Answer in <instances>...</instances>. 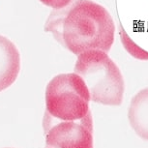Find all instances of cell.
<instances>
[{
    "label": "cell",
    "instance_id": "6da1fadb",
    "mask_svg": "<svg viewBox=\"0 0 148 148\" xmlns=\"http://www.w3.org/2000/svg\"><path fill=\"white\" fill-rule=\"evenodd\" d=\"M45 31L72 53L90 49L110 51L115 39V24L104 6L92 0H73L49 14Z\"/></svg>",
    "mask_w": 148,
    "mask_h": 148
},
{
    "label": "cell",
    "instance_id": "7a4b0ae2",
    "mask_svg": "<svg viewBox=\"0 0 148 148\" xmlns=\"http://www.w3.org/2000/svg\"><path fill=\"white\" fill-rule=\"evenodd\" d=\"M74 71L85 82L92 102L105 106L122 104L124 77L107 52L90 49L79 54Z\"/></svg>",
    "mask_w": 148,
    "mask_h": 148
},
{
    "label": "cell",
    "instance_id": "3957f363",
    "mask_svg": "<svg viewBox=\"0 0 148 148\" xmlns=\"http://www.w3.org/2000/svg\"><path fill=\"white\" fill-rule=\"evenodd\" d=\"M90 94L76 73L60 74L47 83L45 114L57 121H77L90 113Z\"/></svg>",
    "mask_w": 148,
    "mask_h": 148
},
{
    "label": "cell",
    "instance_id": "277c9868",
    "mask_svg": "<svg viewBox=\"0 0 148 148\" xmlns=\"http://www.w3.org/2000/svg\"><path fill=\"white\" fill-rule=\"evenodd\" d=\"M47 148H94L91 112L77 121H57L44 115Z\"/></svg>",
    "mask_w": 148,
    "mask_h": 148
},
{
    "label": "cell",
    "instance_id": "5b68a950",
    "mask_svg": "<svg viewBox=\"0 0 148 148\" xmlns=\"http://www.w3.org/2000/svg\"><path fill=\"white\" fill-rule=\"evenodd\" d=\"M21 71V54L14 43L0 35V92L14 84Z\"/></svg>",
    "mask_w": 148,
    "mask_h": 148
},
{
    "label": "cell",
    "instance_id": "8992f818",
    "mask_svg": "<svg viewBox=\"0 0 148 148\" xmlns=\"http://www.w3.org/2000/svg\"><path fill=\"white\" fill-rule=\"evenodd\" d=\"M128 119L136 135L144 140H148V87L139 90L132 98Z\"/></svg>",
    "mask_w": 148,
    "mask_h": 148
},
{
    "label": "cell",
    "instance_id": "52a82bcc",
    "mask_svg": "<svg viewBox=\"0 0 148 148\" xmlns=\"http://www.w3.org/2000/svg\"><path fill=\"white\" fill-rule=\"evenodd\" d=\"M119 30V36L121 43L124 47L125 51L129 53L131 56L136 58L138 60L141 61H148V51H144L143 49H141L140 47L138 46L135 42H134L129 35L127 34V32L125 31L124 28L120 25Z\"/></svg>",
    "mask_w": 148,
    "mask_h": 148
},
{
    "label": "cell",
    "instance_id": "ba28073f",
    "mask_svg": "<svg viewBox=\"0 0 148 148\" xmlns=\"http://www.w3.org/2000/svg\"><path fill=\"white\" fill-rule=\"evenodd\" d=\"M43 4L52 9H61L71 3L73 0H40Z\"/></svg>",
    "mask_w": 148,
    "mask_h": 148
},
{
    "label": "cell",
    "instance_id": "9c48e42d",
    "mask_svg": "<svg viewBox=\"0 0 148 148\" xmlns=\"http://www.w3.org/2000/svg\"><path fill=\"white\" fill-rule=\"evenodd\" d=\"M4 148H15V147H4Z\"/></svg>",
    "mask_w": 148,
    "mask_h": 148
}]
</instances>
